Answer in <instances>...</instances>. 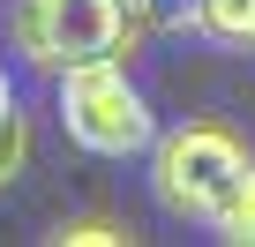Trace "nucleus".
I'll return each instance as SVG.
<instances>
[{"mask_svg": "<svg viewBox=\"0 0 255 247\" xmlns=\"http://www.w3.org/2000/svg\"><path fill=\"white\" fill-rule=\"evenodd\" d=\"M255 158L233 128H218V120H180L173 135L150 143V187L173 217H195V225H225L240 187H248Z\"/></svg>", "mask_w": 255, "mask_h": 247, "instance_id": "1", "label": "nucleus"}, {"mask_svg": "<svg viewBox=\"0 0 255 247\" xmlns=\"http://www.w3.org/2000/svg\"><path fill=\"white\" fill-rule=\"evenodd\" d=\"M8 38L45 75H68V68H90V60H120L135 45V0H15Z\"/></svg>", "mask_w": 255, "mask_h": 247, "instance_id": "2", "label": "nucleus"}, {"mask_svg": "<svg viewBox=\"0 0 255 247\" xmlns=\"http://www.w3.org/2000/svg\"><path fill=\"white\" fill-rule=\"evenodd\" d=\"M60 128L90 158H143L158 143V120H150L143 90L128 82L120 60H90V68L60 75Z\"/></svg>", "mask_w": 255, "mask_h": 247, "instance_id": "3", "label": "nucleus"}, {"mask_svg": "<svg viewBox=\"0 0 255 247\" xmlns=\"http://www.w3.org/2000/svg\"><path fill=\"white\" fill-rule=\"evenodd\" d=\"M188 23L218 45H255V0H188Z\"/></svg>", "mask_w": 255, "mask_h": 247, "instance_id": "4", "label": "nucleus"}, {"mask_svg": "<svg viewBox=\"0 0 255 247\" xmlns=\"http://www.w3.org/2000/svg\"><path fill=\"white\" fill-rule=\"evenodd\" d=\"M23 158H30V120H23L15 97H0V187H15Z\"/></svg>", "mask_w": 255, "mask_h": 247, "instance_id": "5", "label": "nucleus"}, {"mask_svg": "<svg viewBox=\"0 0 255 247\" xmlns=\"http://www.w3.org/2000/svg\"><path fill=\"white\" fill-rule=\"evenodd\" d=\"M53 240H60V247H105V240H128V232H120L113 217H75V225H60Z\"/></svg>", "mask_w": 255, "mask_h": 247, "instance_id": "6", "label": "nucleus"}, {"mask_svg": "<svg viewBox=\"0 0 255 247\" xmlns=\"http://www.w3.org/2000/svg\"><path fill=\"white\" fill-rule=\"evenodd\" d=\"M225 240H248V247H255V172H248V187H240V202H233V217H225Z\"/></svg>", "mask_w": 255, "mask_h": 247, "instance_id": "7", "label": "nucleus"}, {"mask_svg": "<svg viewBox=\"0 0 255 247\" xmlns=\"http://www.w3.org/2000/svg\"><path fill=\"white\" fill-rule=\"evenodd\" d=\"M0 97H8V75H0Z\"/></svg>", "mask_w": 255, "mask_h": 247, "instance_id": "8", "label": "nucleus"}]
</instances>
